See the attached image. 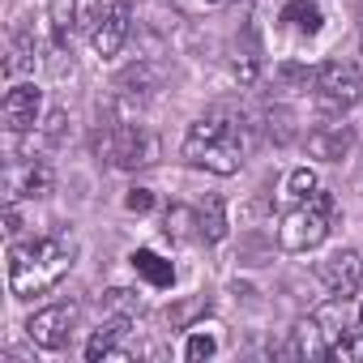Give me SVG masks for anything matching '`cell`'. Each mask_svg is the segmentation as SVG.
<instances>
[{
    "mask_svg": "<svg viewBox=\"0 0 363 363\" xmlns=\"http://www.w3.org/2000/svg\"><path fill=\"white\" fill-rule=\"evenodd\" d=\"M77 244L69 235H43L35 244H18L9 252V291L13 299H35L52 291L69 269H73Z\"/></svg>",
    "mask_w": 363,
    "mask_h": 363,
    "instance_id": "1",
    "label": "cell"
},
{
    "mask_svg": "<svg viewBox=\"0 0 363 363\" xmlns=\"http://www.w3.org/2000/svg\"><path fill=\"white\" fill-rule=\"evenodd\" d=\"M244 150H248V137L235 116L214 111V116H201L197 124H189L184 158L193 167H206L214 175H235L244 167Z\"/></svg>",
    "mask_w": 363,
    "mask_h": 363,
    "instance_id": "2",
    "label": "cell"
},
{
    "mask_svg": "<svg viewBox=\"0 0 363 363\" xmlns=\"http://www.w3.org/2000/svg\"><path fill=\"white\" fill-rule=\"evenodd\" d=\"M337 218V201L333 193H312L308 201H299L291 214H282L278 223V244L286 252H308V248H320L325 235H329V223Z\"/></svg>",
    "mask_w": 363,
    "mask_h": 363,
    "instance_id": "3",
    "label": "cell"
},
{
    "mask_svg": "<svg viewBox=\"0 0 363 363\" xmlns=\"http://www.w3.org/2000/svg\"><path fill=\"white\" fill-rule=\"evenodd\" d=\"M363 99V73L350 60H329L316 73V103L325 111H346Z\"/></svg>",
    "mask_w": 363,
    "mask_h": 363,
    "instance_id": "4",
    "label": "cell"
},
{
    "mask_svg": "<svg viewBox=\"0 0 363 363\" xmlns=\"http://www.w3.org/2000/svg\"><path fill=\"white\" fill-rule=\"evenodd\" d=\"M73 325H77V308L73 303H52V308L35 312L26 320V337L39 350H65L69 337H73Z\"/></svg>",
    "mask_w": 363,
    "mask_h": 363,
    "instance_id": "5",
    "label": "cell"
},
{
    "mask_svg": "<svg viewBox=\"0 0 363 363\" xmlns=\"http://www.w3.org/2000/svg\"><path fill=\"white\" fill-rule=\"evenodd\" d=\"M107 154L116 158L120 171H137V167H150V162L158 158V141H154L145 128L124 124V128H116V141L107 145Z\"/></svg>",
    "mask_w": 363,
    "mask_h": 363,
    "instance_id": "6",
    "label": "cell"
},
{
    "mask_svg": "<svg viewBox=\"0 0 363 363\" xmlns=\"http://www.w3.org/2000/svg\"><path fill=\"white\" fill-rule=\"evenodd\" d=\"M39 111H43V90L22 82L5 94V103H0V120H5L9 133H30L39 124Z\"/></svg>",
    "mask_w": 363,
    "mask_h": 363,
    "instance_id": "7",
    "label": "cell"
},
{
    "mask_svg": "<svg viewBox=\"0 0 363 363\" xmlns=\"http://www.w3.org/2000/svg\"><path fill=\"white\" fill-rule=\"evenodd\" d=\"M320 282L329 286V295H342V299L359 295V286H363V257L354 248L333 252L329 261H320Z\"/></svg>",
    "mask_w": 363,
    "mask_h": 363,
    "instance_id": "8",
    "label": "cell"
},
{
    "mask_svg": "<svg viewBox=\"0 0 363 363\" xmlns=\"http://www.w3.org/2000/svg\"><path fill=\"white\" fill-rule=\"evenodd\" d=\"M128 26H133V0H116V5H107V9L99 13L94 35H90L94 52H99V56H116V52L124 48V39H128Z\"/></svg>",
    "mask_w": 363,
    "mask_h": 363,
    "instance_id": "9",
    "label": "cell"
},
{
    "mask_svg": "<svg viewBox=\"0 0 363 363\" xmlns=\"http://www.w3.org/2000/svg\"><path fill=\"white\" fill-rule=\"evenodd\" d=\"M354 145V128L350 124H320L308 133V154L320 162H342Z\"/></svg>",
    "mask_w": 363,
    "mask_h": 363,
    "instance_id": "10",
    "label": "cell"
},
{
    "mask_svg": "<svg viewBox=\"0 0 363 363\" xmlns=\"http://www.w3.org/2000/svg\"><path fill=\"white\" fill-rule=\"evenodd\" d=\"M128 325H133V316H107V325L94 329V337L86 346V359L90 363H99V359H133L128 350H120V337L128 333Z\"/></svg>",
    "mask_w": 363,
    "mask_h": 363,
    "instance_id": "11",
    "label": "cell"
},
{
    "mask_svg": "<svg viewBox=\"0 0 363 363\" xmlns=\"http://www.w3.org/2000/svg\"><path fill=\"white\" fill-rule=\"evenodd\" d=\"M291 354H299V359H333V346H329V337H325L316 316H303L291 329Z\"/></svg>",
    "mask_w": 363,
    "mask_h": 363,
    "instance_id": "12",
    "label": "cell"
},
{
    "mask_svg": "<svg viewBox=\"0 0 363 363\" xmlns=\"http://www.w3.org/2000/svg\"><path fill=\"white\" fill-rule=\"evenodd\" d=\"M197 231H201V240H210V244H218V240H227V231H231V223H227V201L218 197V193H210L201 206H197Z\"/></svg>",
    "mask_w": 363,
    "mask_h": 363,
    "instance_id": "13",
    "label": "cell"
},
{
    "mask_svg": "<svg viewBox=\"0 0 363 363\" xmlns=\"http://www.w3.org/2000/svg\"><path fill=\"white\" fill-rule=\"evenodd\" d=\"M128 261H133V269H137L150 286H171V282H175V265H171V261H162L154 248H137Z\"/></svg>",
    "mask_w": 363,
    "mask_h": 363,
    "instance_id": "14",
    "label": "cell"
},
{
    "mask_svg": "<svg viewBox=\"0 0 363 363\" xmlns=\"http://www.w3.org/2000/svg\"><path fill=\"white\" fill-rule=\"evenodd\" d=\"M73 18H77V0H48V22H52L56 48H69V39H73Z\"/></svg>",
    "mask_w": 363,
    "mask_h": 363,
    "instance_id": "15",
    "label": "cell"
},
{
    "mask_svg": "<svg viewBox=\"0 0 363 363\" xmlns=\"http://www.w3.org/2000/svg\"><path fill=\"white\" fill-rule=\"evenodd\" d=\"M282 22H291L299 35H316L325 18H320V9L312 5V0H291V5L282 9Z\"/></svg>",
    "mask_w": 363,
    "mask_h": 363,
    "instance_id": "16",
    "label": "cell"
},
{
    "mask_svg": "<svg viewBox=\"0 0 363 363\" xmlns=\"http://www.w3.org/2000/svg\"><path fill=\"white\" fill-rule=\"evenodd\" d=\"M210 312V299L206 295H193V299H184V303H171L167 308V320H171V329H189L197 316H206Z\"/></svg>",
    "mask_w": 363,
    "mask_h": 363,
    "instance_id": "17",
    "label": "cell"
},
{
    "mask_svg": "<svg viewBox=\"0 0 363 363\" xmlns=\"http://www.w3.org/2000/svg\"><path fill=\"white\" fill-rule=\"evenodd\" d=\"M333 359H363V303L354 308V320H350V333L337 342Z\"/></svg>",
    "mask_w": 363,
    "mask_h": 363,
    "instance_id": "18",
    "label": "cell"
},
{
    "mask_svg": "<svg viewBox=\"0 0 363 363\" xmlns=\"http://www.w3.org/2000/svg\"><path fill=\"white\" fill-rule=\"evenodd\" d=\"M52 193V167L48 162H30L26 179H22V197H48Z\"/></svg>",
    "mask_w": 363,
    "mask_h": 363,
    "instance_id": "19",
    "label": "cell"
},
{
    "mask_svg": "<svg viewBox=\"0 0 363 363\" xmlns=\"http://www.w3.org/2000/svg\"><path fill=\"white\" fill-rule=\"evenodd\" d=\"M214 350H218V337H214V333H206V325H197V329H193V337H189V346H184V359H193V363H197V359H210Z\"/></svg>",
    "mask_w": 363,
    "mask_h": 363,
    "instance_id": "20",
    "label": "cell"
},
{
    "mask_svg": "<svg viewBox=\"0 0 363 363\" xmlns=\"http://www.w3.org/2000/svg\"><path fill=\"white\" fill-rule=\"evenodd\" d=\"M189 227H201V223H197V210H184V206H171V210H167V235L184 240Z\"/></svg>",
    "mask_w": 363,
    "mask_h": 363,
    "instance_id": "21",
    "label": "cell"
},
{
    "mask_svg": "<svg viewBox=\"0 0 363 363\" xmlns=\"http://www.w3.org/2000/svg\"><path fill=\"white\" fill-rule=\"evenodd\" d=\"M286 189H291V197H295V201H308V197L320 189V184H316V171H312V167H299V171H291Z\"/></svg>",
    "mask_w": 363,
    "mask_h": 363,
    "instance_id": "22",
    "label": "cell"
},
{
    "mask_svg": "<svg viewBox=\"0 0 363 363\" xmlns=\"http://www.w3.org/2000/svg\"><path fill=\"white\" fill-rule=\"evenodd\" d=\"M103 303H107V312L111 316H133L141 303H137V295L133 291H124V286H111L107 295H103Z\"/></svg>",
    "mask_w": 363,
    "mask_h": 363,
    "instance_id": "23",
    "label": "cell"
},
{
    "mask_svg": "<svg viewBox=\"0 0 363 363\" xmlns=\"http://www.w3.org/2000/svg\"><path fill=\"white\" fill-rule=\"evenodd\" d=\"M269 137H274L278 145H286V141L295 137V116H291L286 107H274V111H269Z\"/></svg>",
    "mask_w": 363,
    "mask_h": 363,
    "instance_id": "24",
    "label": "cell"
},
{
    "mask_svg": "<svg viewBox=\"0 0 363 363\" xmlns=\"http://www.w3.org/2000/svg\"><path fill=\"white\" fill-rule=\"evenodd\" d=\"M124 206H128L133 214H145V210L154 206V193H150V189H133V193L124 197Z\"/></svg>",
    "mask_w": 363,
    "mask_h": 363,
    "instance_id": "25",
    "label": "cell"
},
{
    "mask_svg": "<svg viewBox=\"0 0 363 363\" xmlns=\"http://www.w3.org/2000/svg\"><path fill=\"white\" fill-rule=\"evenodd\" d=\"M5 231H9V235H18V231H22V218H18V210H13V206L5 210Z\"/></svg>",
    "mask_w": 363,
    "mask_h": 363,
    "instance_id": "26",
    "label": "cell"
},
{
    "mask_svg": "<svg viewBox=\"0 0 363 363\" xmlns=\"http://www.w3.org/2000/svg\"><path fill=\"white\" fill-rule=\"evenodd\" d=\"M206 5H227V0H206Z\"/></svg>",
    "mask_w": 363,
    "mask_h": 363,
    "instance_id": "27",
    "label": "cell"
}]
</instances>
